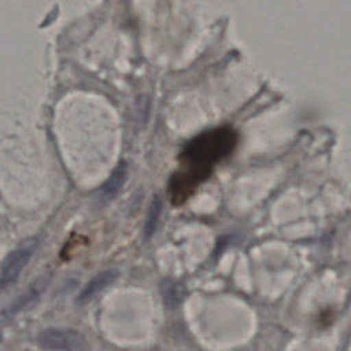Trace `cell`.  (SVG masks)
I'll return each mask as SVG.
<instances>
[{
    "label": "cell",
    "mask_w": 351,
    "mask_h": 351,
    "mask_svg": "<svg viewBox=\"0 0 351 351\" xmlns=\"http://www.w3.org/2000/svg\"><path fill=\"white\" fill-rule=\"evenodd\" d=\"M237 145V133L230 126L206 130L192 138L180 155V170L169 182L174 206L185 203L196 188L208 178L214 166L229 156Z\"/></svg>",
    "instance_id": "6da1fadb"
},
{
    "label": "cell",
    "mask_w": 351,
    "mask_h": 351,
    "mask_svg": "<svg viewBox=\"0 0 351 351\" xmlns=\"http://www.w3.org/2000/svg\"><path fill=\"white\" fill-rule=\"evenodd\" d=\"M37 343L51 351H84L88 346L81 332L64 326L45 328L38 333Z\"/></svg>",
    "instance_id": "7a4b0ae2"
},
{
    "label": "cell",
    "mask_w": 351,
    "mask_h": 351,
    "mask_svg": "<svg viewBox=\"0 0 351 351\" xmlns=\"http://www.w3.org/2000/svg\"><path fill=\"white\" fill-rule=\"evenodd\" d=\"M38 241L32 237L19 244L12 252L7 255L0 266V291L11 287L21 276L22 270L26 267L32 256L37 250Z\"/></svg>",
    "instance_id": "3957f363"
},
{
    "label": "cell",
    "mask_w": 351,
    "mask_h": 351,
    "mask_svg": "<svg viewBox=\"0 0 351 351\" xmlns=\"http://www.w3.org/2000/svg\"><path fill=\"white\" fill-rule=\"evenodd\" d=\"M118 276H119V273L115 269H107V270H103V271L97 273L81 289V292L77 296V303L78 304H85L89 300H92L103 289H106L108 285H111L118 278Z\"/></svg>",
    "instance_id": "277c9868"
},
{
    "label": "cell",
    "mask_w": 351,
    "mask_h": 351,
    "mask_svg": "<svg viewBox=\"0 0 351 351\" xmlns=\"http://www.w3.org/2000/svg\"><path fill=\"white\" fill-rule=\"evenodd\" d=\"M126 165L122 162L118 165V167L111 173L110 178L100 186L99 189V200L103 203H107L112 200L118 192L122 189L125 180H126Z\"/></svg>",
    "instance_id": "5b68a950"
},
{
    "label": "cell",
    "mask_w": 351,
    "mask_h": 351,
    "mask_svg": "<svg viewBox=\"0 0 351 351\" xmlns=\"http://www.w3.org/2000/svg\"><path fill=\"white\" fill-rule=\"evenodd\" d=\"M41 288L38 287H32L30 289H27L23 295H21L18 299H15L11 304H8L5 308H3L0 311V322H8L10 319H12L16 314L22 313L25 308L30 307L40 296Z\"/></svg>",
    "instance_id": "8992f818"
},
{
    "label": "cell",
    "mask_w": 351,
    "mask_h": 351,
    "mask_svg": "<svg viewBox=\"0 0 351 351\" xmlns=\"http://www.w3.org/2000/svg\"><path fill=\"white\" fill-rule=\"evenodd\" d=\"M160 293L165 304L169 308H176L182 302L185 291L180 282L173 280H165L160 284Z\"/></svg>",
    "instance_id": "52a82bcc"
},
{
    "label": "cell",
    "mask_w": 351,
    "mask_h": 351,
    "mask_svg": "<svg viewBox=\"0 0 351 351\" xmlns=\"http://www.w3.org/2000/svg\"><path fill=\"white\" fill-rule=\"evenodd\" d=\"M160 213H162V199L159 196H154L148 213H147V218H145V223H144V239L148 240L154 236L156 228H158V222L160 218Z\"/></svg>",
    "instance_id": "ba28073f"
},
{
    "label": "cell",
    "mask_w": 351,
    "mask_h": 351,
    "mask_svg": "<svg viewBox=\"0 0 351 351\" xmlns=\"http://www.w3.org/2000/svg\"><path fill=\"white\" fill-rule=\"evenodd\" d=\"M0 341H1V335H0Z\"/></svg>",
    "instance_id": "9c48e42d"
}]
</instances>
